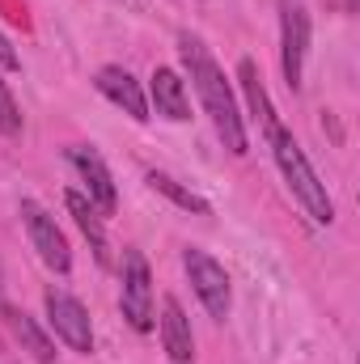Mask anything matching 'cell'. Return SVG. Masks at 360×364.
I'll use <instances>...</instances> for the list:
<instances>
[{
  "mask_svg": "<svg viewBox=\"0 0 360 364\" xmlns=\"http://www.w3.org/2000/svg\"><path fill=\"white\" fill-rule=\"evenodd\" d=\"M0 68H4V73H17V68H21V60H17V51H13V43H9L4 34H0Z\"/></svg>",
  "mask_w": 360,
  "mask_h": 364,
  "instance_id": "cell-17",
  "label": "cell"
},
{
  "mask_svg": "<svg viewBox=\"0 0 360 364\" xmlns=\"http://www.w3.org/2000/svg\"><path fill=\"white\" fill-rule=\"evenodd\" d=\"M179 47H182V64H186V73H191V81H195V93H199L203 110L212 114V123H216L225 149L242 157V153L250 149V140H246V123H242V114H238V102H233V90H229L225 73L216 68V60L208 55V47H203L199 38L182 34Z\"/></svg>",
  "mask_w": 360,
  "mask_h": 364,
  "instance_id": "cell-1",
  "label": "cell"
},
{
  "mask_svg": "<svg viewBox=\"0 0 360 364\" xmlns=\"http://www.w3.org/2000/svg\"><path fill=\"white\" fill-rule=\"evenodd\" d=\"M153 106L157 114H166L170 123H186L191 119V97H186V81H182L174 68H157L153 73Z\"/></svg>",
  "mask_w": 360,
  "mask_h": 364,
  "instance_id": "cell-10",
  "label": "cell"
},
{
  "mask_svg": "<svg viewBox=\"0 0 360 364\" xmlns=\"http://www.w3.org/2000/svg\"><path fill=\"white\" fill-rule=\"evenodd\" d=\"M43 305H47V318H51L55 335H60V339H64L73 352L90 356V352H93V326H90V314H85V305H81L77 296L60 292V288H47Z\"/></svg>",
  "mask_w": 360,
  "mask_h": 364,
  "instance_id": "cell-6",
  "label": "cell"
},
{
  "mask_svg": "<svg viewBox=\"0 0 360 364\" xmlns=\"http://www.w3.org/2000/svg\"><path fill=\"white\" fill-rule=\"evenodd\" d=\"M93 85L106 93V97H110L119 110H127L136 123H144V119H149V102H144V90H140V81H136L127 68H115V64H110V68H102V73H97V81H93Z\"/></svg>",
  "mask_w": 360,
  "mask_h": 364,
  "instance_id": "cell-9",
  "label": "cell"
},
{
  "mask_svg": "<svg viewBox=\"0 0 360 364\" xmlns=\"http://www.w3.org/2000/svg\"><path fill=\"white\" fill-rule=\"evenodd\" d=\"M21 220H26V233H30V242H34L38 259H43L51 272H60V275L68 272V267H73V250H68V237L60 233L55 216H47V208H43V203L21 199Z\"/></svg>",
  "mask_w": 360,
  "mask_h": 364,
  "instance_id": "cell-5",
  "label": "cell"
},
{
  "mask_svg": "<svg viewBox=\"0 0 360 364\" xmlns=\"http://www.w3.org/2000/svg\"><path fill=\"white\" fill-rule=\"evenodd\" d=\"M238 81H242V90H246V102H250V110H255L259 127L271 136V132L280 127V119H275V110H271L268 90H263V81H259V68H255V60H242V64H238Z\"/></svg>",
  "mask_w": 360,
  "mask_h": 364,
  "instance_id": "cell-13",
  "label": "cell"
},
{
  "mask_svg": "<svg viewBox=\"0 0 360 364\" xmlns=\"http://www.w3.org/2000/svg\"><path fill=\"white\" fill-rule=\"evenodd\" d=\"M268 140H271V149H275V166H280V174L288 182V191L301 199V208L309 212V220H314V225H331V220H335V203H331V195H327V182L314 174L305 149H301V144L292 140V132H284V127H275Z\"/></svg>",
  "mask_w": 360,
  "mask_h": 364,
  "instance_id": "cell-2",
  "label": "cell"
},
{
  "mask_svg": "<svg viewBox=\"0 0 360 364\" xmlns=\"http://www.w3.org/2000/svg\"><path fill=\"white\" fill-rule=\"evenodd\" d=\"M0 136H21V110L4 81H0Z\"/></svg>",
  "mask_w": 360,
  "mask_h": 364,
  "instance_id": "cell-16",
  "label": "cell"
},
{
  "mask_svg": "<svg viewBox=\"0 0 360 364\" xmlns=\"http://www.w3.org/2000/svg\"><path fill=\"white\" fill-rule=\"evenodd\" d=\"M64 203H68V212L77 216L81 233L93 242V255H97V263H106V229H102V220H97V208H93L81 191H68V195H64Z\"/></svg>",
  "mask_w": 360,
  "mask_h": 364,
  "instance_id": "cell-14",
  "label": "cell"
},
{
  "mask_svg": "<svg viewBox=\"0 0 360 364\" xmlns=\"http://www.w3.org/2000/svg\"><path fill=\"white\" fill-rule=\"evenodd\" d=\"M305 51H309V13L301 0H280V64L292 93L301 90Z\"/></svg>",
  "mask_w": 360,
  "mask_h": 364,
  "instance_id": "cell-3",
  "label": "cell"
},
{
  "mask_svg": "<svg viewBox=\"0 0 360 364\" xmlns=\"http://www.w3.org/2000/svg\"><path fill=\"white\" fill-rule=\"evenodd\" d=\"M182 267L191 275V288H195V296L203 301V309L216 318V322H225L229 318V272L212 259V255H203V250H182Z\"/></svg>",
  "mask_w": 360,
  "mask_h": 364,
  "instance_id": "cell-4",
  "label": "cell"
},
{
  "mask_svg": "<svg viewBox=\"0 0 360 364\" xmlns=\"http://www.w3.org/2000/svg\"><path fill=\"white\" fill-rule=\"evenodd\" d=\"M4 322H9V331H13V339L34 356L38 364H51L55 360V343L38 331V322L30 318V314H21L17 305H4Z\"/></svg>",
  "mask_w": 360,
  "mask_h": 364,
  "instance_id": "cell-12",
  "label": "cell"
},
{
  "mask_svg": "<svg viewBox=\"0 0 360 364\" xmlns=\"http://www.w3.org/2000/svg\"><path fill=\"white\" fill-rule=\"evenodd\" d=\"M149 186H153V191H162L166 199H174L179 208H186V212H195V216H208V212H212L203 195L186 191V186H182L179 178H170V174H162V170H149Z\"/></svg>",
  "mask_w": 360,
  "mask_h": 364,
  "instance_id": "cell-15",
  "label": "cell"
},
{
  "mask_svg": "<svg viewBox=\"0 0 360 364\" xmlns=\"http://www.w3.org/2000/svg\"><path fill=\"white\" fill-rule=\"evenodd\" d=\"M123 318L136 331H153V275L140 250H127L123 259Z\"/></svg>",
  "mask_w": 360,
  "mask_h": 364,
  "instance_id": "cell-7",
  "label": "cell"
},
{
  "mask_svg": "<svg viewBox=\"0 0 360 364\" xmlns=\"http://www.w3.org/2000/svg\"><path fill=\"white\" fill-rule=\"evenodd\" d=\"M68 157H73V166H77V174L85 182V191H90V203L102 212V216H110L115 208H119V191H115V178H110V170H106V161L85 149V144H77V149H68Z\"/></svg>",
  "mask_w": 360,
  "mask_h": 364,
  "instance_id": "cell-8",
  "label": "cell"
},
{
  "mask_svg": "<svg viewBox=\"0 0 360 364\" xmlns=\"http://www.w3.org/2000/svg\"><path fill=\"white\" fill-rule=\"evenodd\" d=\"M162 339H166V352H170V360L174 364H191L195 356V335H191V322H186V314H182V305L174 296H166L162 301Z\"/></svg>",
  "mask_w": 360,
  "mask_h": 364,
  "instance_id": "cell-11",
  "label": "cell"
}]
</instances>
